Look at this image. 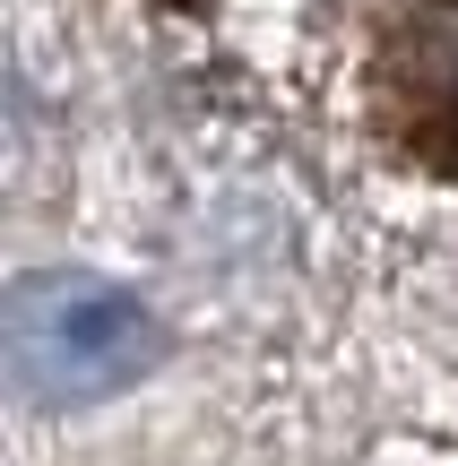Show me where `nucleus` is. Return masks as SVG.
Segmentation results:
<instances>
[{
    "label": "nucleus",
    "instance_id": "f257e3e1",
    "mask_svg": "<svg viewBox=\"0 0 458 466\" xmlns=\"http://www.w3.org/2000/svg\"><path fill=\"white\" fill-rule=\"evenodd\" d=\"M0 363H9V389L26 406H96L156 363V319L130 285L44 268V277H17L9 294Z\"/></svg>",
    "mask_w": 458,
    "mask_h": 466
},
{
    "label": "nucleus",
    "instance_id": "f03ea898",
    "mask_svg": "<svg viewBox=\"0 0 458 466\" xmlns=\"http://www.w3.org/2000/svg\"><path fill=\"white\" fill-rule=\"evenodd\" d=\"M372 130L398 165L458 182V0H415L372 52Z\"/></svg>",
    "mask_w": 458,
    "mask_h": 466
},
{
    "label": "nucleus",
    "instance_id": "7ed1b4c3",
    "mask_svg": "<svg viewBox=\"0 0 458 466\" xmlns=\"http://www.w3.org/2000/svg\"><path fill=\"white\" fill-rule=\"evenodd\" d=\"M165 9H208V0H165Z\"/></svg>",
    "mask_w": 458,
    "mask_h": 466
}]
</instances>
